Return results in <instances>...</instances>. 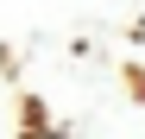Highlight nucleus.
<instances>
[{
	"instance_id": "1",
	"label": "nucleus",
	"mask_w": 145,
	"mask_h": 139,
	"mask_svg": "<svg viewBox=\"0 0 145 139\" xmlns=\"http://www.w3.org/2000/svg\"><path fill=\"white\" fill-rule=\"evenodd\" d=\"M25 139H63V133H25Z\"/></svg>"
}]
</instances>
